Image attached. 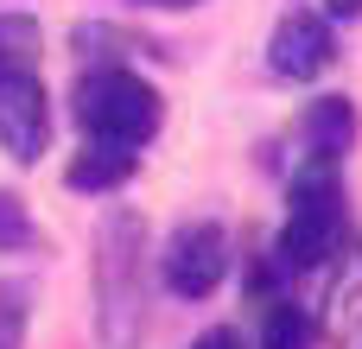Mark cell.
Returning <instances> with one entry per match:
<instances>
[{"instance_id":"1","label":"cell","mask_w":362,"mask_h":349,"mask_svg":"<svg viewBox=\"0 0 362 349\" xmlns=\"http://www.w3.org/2000/svg\"><path fill=\"white\" fill-rule=\"evenodd\" d=\"M146 324V223L108 210L95 229V337L102 349H134Z\"/></svg>"},{"instance_id":"2","label":"cell","mask_w":362,"mask_h":349,"mask_svg":"<svg viewBox=\"0 0 362 349\" xmlns=\"http://www.w3.org/2000/svg\"><path fill=\"white\" fill-rule=\"evenodd\" d=\"M337 242H344V178H337L331 153H312V165L293 178V210H286V229H280V261L293 273H305V267H325Z\"/></svg>"},{"instance_id":"3","label":"cell","mask_w":362,"mask_h":349,"mask_svg":"<svg viewBox=\"0 0 362 349\" xmlns=\"http://www.w3.org/2000/svg\"><path fill=\"white\" fill-rule=\"evenodd\" d=\"M76 127L102 146H146L159 134V95L134 70H89L76 83Z\"/></svg>"},{"instance_id":"4","label":"cell","mask_w":362,"mask_h":349,"mask_svg":"<svg viewBox=\"0 0 362 349\" xmlns=\"http://www.w3.org/2000/svg\"><path fill=\"white\" fill-rule=\"evenodd\" d=\"M159 273H165V286H172L178 299H210V292L223 286V273H229V235H223L216 223H185V229L172 235Z\"/></svg>"},{"instance_id":"5","label":"cell","mask_w":362,"mask_h":349,"mask_svg":"<svg viewBox=\"0 0 362 349\" xmlns=\"http://www.w3.org/2000/svg\"><path fill=\"white\" fill-rule=\"evenodd\" d=\"M45 140H51V108H45L38 76L32 70L0 76V153L19 159V165H32L45 153Z\"/></svg>"},{"instance_id":"6","label":"cell","mask_w":362,"mask_h":349,"mask_svg":"<svg viewBox=\"0 0 362 349\" xmlns=\"http://www.w3.org/2000/svg\"><path fill=\"white\" fill-rule=\"evenodd\" d=\"M337 57V38H331V19L318 13H286L267 38V64L286 76V83H312L325 76V64Z\"/></svg>"},{"instance_id":"7","label":"cell","mask_w":362,"mask_h":349,"mask_svg":"<svg viewBox=\"0 0 362 349\" xmlns=\"http://www.w3.org/2000/svg\"><path fill=\"white\" fill-rule=\"evenodd\" d=\"M127 178H134V146H102V140H89L64 172L70 191H121Z\"/></svg>"},{"instance_id":"8","label":"cell","mask_w":362,"mask_h":349,"mask_svg":"<svg viewBox=\"0 0 362 349\" xmlns=\"http://www.w3.org/2000/svg\"><path fill=\"white\" fill-rule=\"evenodd\" d=\"M305 140H312V153H350V140H356V108H350V95H325V102H312L305 108Z\"/></svg>"},{"instance_id":"9","label":"cell","mask_w":362,"mask_h":349,"mask_svg":"<svg viewBox=\"0 0 362 349\" xmlns=\"http://www.w3.org/2000/svg\"><path fill=\"white\" fill-rule=\"evenodd\" d=\"M38 64V25L25 13H0V76Z\"/></svg>"},{"instance_id":"10","label":"cell","mask_w":362,"mask_h":349,"mask_svg":"<svg viewBox=\"0 0 362 349\" xmlns=\"http://www.w3.org/2000/svg\"><path fill=\"white\" fill-rule=\"evenodd\" d=\"M261 349H312V318L280 299L267 312V324H261Z\"/></svg>"},{"instance_id":"11","label":"cell","mask_w":362,"mask_h":349,"mask_svg":"<svg viewBox=\"0 0 362 349\" xmlns=\"http://www.w3.org/2000/svg\"><path fill=\"white\" fill-rule=\"evenodd\" d=\"M32 242V216L19 210L13 191H0V248H25Z\"/></svg>"},{"instance_id":"12","label":"cell","mask_w":362,"mask_h":349,"mask_svg":"<svg viewBox=\"0 0 362 349\" xmlns=\"http://www.w3.org/2000/svg\"><path fill=\"white\" fill-rule=\"evenodd\" d=\"M19 324H25V305H13V292H0V349H19Z\"/></svg>"},{"instance_id":"13","label":"cell","mask_w":362,"mask_h":349,"mask_svg":"<svg viewBox=\"0 0 362 349\" xmlns=\"http://www.w3.org/2000/svg\"><path fill=\"white\" fill-rule=\"evenodd\" d=\"M191 349H242V343H235V331H204Z\"/></svg>"},{"instance_id":"14","label":"cell","mask_w":362,"mask_h":349,"mask_svg":"<svg viewBox=\"0 0 362 349\" xmlns=\"http://www.w3.org/2000/svg\"><path fill=\"white\" fill-rule=\"evenodd\" d=\"M134 6H165V13H185V6H204V0H134Z\"/></svg>"},{"instance_id":"15","label":"cell","mask_w":362,"mask_h":349,"mask_svg":"<svg viewBox=\"0 0 362 349\" xmlns=\"http://www.w3.org/2000/svg\"><path fill=\"white\" fill-rule=\"evenodd\" d=\"M331 13H337V19H356V13H362V0H331Z\"/></svg>"}]
</instances>
